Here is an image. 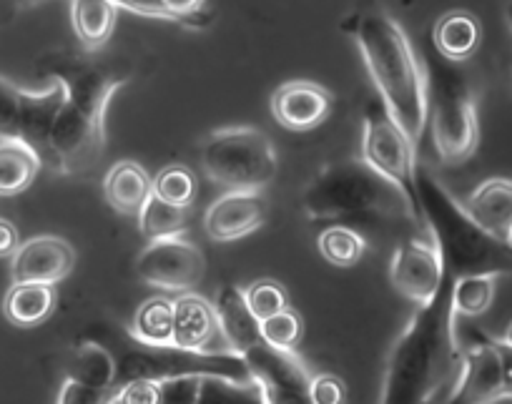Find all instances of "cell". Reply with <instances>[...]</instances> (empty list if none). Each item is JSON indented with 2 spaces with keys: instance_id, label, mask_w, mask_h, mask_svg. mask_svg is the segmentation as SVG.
Returning <instances> with one entry per match:
<instances>
[{
  "instance_id": "1",
  "label": "cell",
  "mask_w": 512,
  "mask_h": 404,
  "mask_svg": "<svg viewBox=\"0 0 512 404\" xmlns=\"http://www.w3.org/2000/svg\"><path fill=\"white\" fill-rule=\"evenodd\" d=\"M452 284L412 314L384 364L377 404H447L462 369V344L452 307Z\"/></svg>"
},
{
  "instance_id": "2",
  "label": "cell",
  "mask_w": 512,
  "mask_h": 404,
  "mask_svg": "<svg viewBox=\"0 0 512 404\" xmlns=\"http://www.w3.org/2000/svg\"><path fill=\"white\" fill-rule=\"evenodd\" d=\"M43 73L61 83L66 98L48 133L43 164L66 176H86L106 156V113L111 98L128 83V73L76 53H56L43 61Z\"/></svg>"
},
{
  "instance_id": "3",
  "label": "cell",
  "mask_w": 512,
  "mask_h": 404,
  "mask_svg": "<svg viewBox=\"0 0 512 404\" xmlns=\"http://www.w3.org/2000/svg\"><path fill=\"white\" fill-rule=\"evenodd\" d=\"M302 209L312 224L377 229L407 224L425 234L405 194L362 159H342L322 166L302 194Z\"/></svg>"
},
{
  "instance_id": "4",
  "label": "cell",
  "mask_w": 512,
  "mask_h": 404,
  "mask_svg": "<svg viewBox=\"0 0 512 404\" xmlns=\"http://www.w3.org/2000/svg\"><path fill=\"white\" fill-rule=\"evenodd\" d=\"M372 76L379 101L402 131L420 144L427 126V86L417 53L405 28L387 11H364L344 23Z\"/></svg>"
},
{
  "instance_id": "5",
  "label": "cell",
  "mask_w": 512,
  "mask_h": 404,
  "mask_svg": "<svg viewBox=\"0 0 512 404\" xmlns=\"http://www.w3.org/2000/svg\"><path fill=\"white\" fill-rule=\"evenodd\" d=\"M417 194H420L425 231L440 251L445 272L452 279L480 277V274L502 277L512 272L510 246L480 229L477 221L467 214L465 204H460L425 166H417Z\"/></svg>"
},
{
  "instance_id": "6",
  "label": "cell",
  "mask_w": 512,
  "mask_h": 404,
  "mask_svg": "<svg viewBox=\"0 0 512 404\" xmlns=\"http://www.w3.org/2000/svg\"><path fill=\"white\" fill-rule=\"evenodd\" d=\"M427 118L432 141L442 164H465L480 146V113L472 78L460 63L442 58L432 48L427 53Z\"/></svg>"
},
{
  "instance_id": "7",
  "label": "cell",
  "mask_w": 512,
  "mask_h": 404,
  "mask_svg": "<svg viewBox=\"0 0 512 404\" xmlns=\"http://www.w3.org/2000/svg\"><path fill=\"white\" fill-rule=\"evenodd\" d=\"M201 169L231 191H262L277 179L279 156L259 128L231 126L211 131L199 149Z\"/></svg>"
},
{
  "instance_id": "8",
  "label": "cell",
  "mask_w": 512,
  "mask_h": 404,
  "mask_svg": "<svg viewBox=\"0 0 512 404\" xmlns=\"http://www.w3.org/2000/svg\"><path fill=\"white\" fill-rule=\"evenodd\" d=\"M379 176L395 184L405 194L412 214L422 221L420 194H417V144L400 128L382 101H369L362 116V156Z\"/></svg>"
},
{
  "instance_id": "9",
  "label": "cell",
  "mask_w": 512,
  "mask_h": 404,
  "mask_svg": "<svg viewBox=\"0 0 512 404\" xmlns=\"http://www.w3.org/2000/svg\"><path fill=\"white\" fill-rule=\"evenodd\" d=\"M61 83L53 81L46 91H26L0 76V141L28 144L46 161L48 133L63 106Z\"/></svg>"
},
{
  "instance_id": "10",
  "label": "cell",
  "mask_w": 512,
  "mask_h": 404,
  "mask_svg": "<svg viewBox=\"0 0 512 404\" xmlns=\"http://www.w3.org/2000/svg\"><path fill=\"white\" fill-rule=\"evenodd\" d=\"M264 404H312L309 384L317 372L297 352H279L259 339L241 352Z\"/></svg>"
},
{
  "instance_id": "11",
  "label": "cell",
  "mask_w": 512,
  "mask_h": 404,
  "mask_svg": "<svg viewBox=\"0 0 512 404\" xmlns=\"http://www.w3.org/2000/svg\"><path fill=\"white\" fill-rule=\"evenodd\" d=\"M136 277L161 292H189L206 274V259L199 246L184 234L149 241L136 256Z\"/></svg>"
},
{
  "instance_id": "12",
  "label": "cell",
  "mask_w": 512,
  "mask_h": 404,
  "mask_svg": "<svg viewBox=\"0 0 512 404\" xmlns=\"http://www.w3.org/2000/svg\"><path fill=\"white\" fill-rule=\"evenodd\" d=\"M116 354L101 337H83L73 349L56 404H116Z\"/></svg>"
},
{
  "instance_id": "13",
  "label": "cell",
  "mask_w": 512,
  "mask_h": 404,
  "mask_svg": "<svg viewBox=\"0 0 512 404\" xmlns=\"http://www.w3.org/2000/svg\"><path fill=\"white\" fill-rule=\"evenodd\" d=\"M445 279V264H442L440 251L432 244L427 231L410 236L395 249L390 264V282L397 294L415 302L417 307L432 302Z\"/></svg>"
},
{
  "instance_id": "14",
  "label": "cell",
  "mask_w": 512,
  "mask_h": 404,
  "mask_svg": "<svg viewBox=\"0 0 512 404\" xmlns=\"http://www.w3.org/2000/svg\"><path fill=\"white\" fill-rule=\"evenodd\" d=\"M269 201L264 191H226L204 214V229L209 239L219 244L244 239L267 224Z\"/></svg>"
},
{
  "instance_id": "15",
  "label": "cell",
  "mask_w": 512,
  "mask_h": 404,
  "mask_svg": "<svg viewBox=\"0 0 512 404\" xmlns=\"http://www.w3.org/2000/svg\"><path fill=\"white\" fill-rule=\"evenodd\" d=\"M76 266V249L61 236H36L13 254V284H48L56 287Z\"/></svg>"
},
{
  "instance_id": "16",
  "label": "cell",
  "mask_w": 512,
  "mask_h": 404,
  "mask_svg": "<svg viewBox=\"0 0 512 404\" xmlns=\"http://www.w3.org/2000/svg\"><path fill=\"white\" fill-rule=\"evenodd\" d=\"M332 106V93L314 81L282 83L272 93V101H269L274 121L287 128V131L297 133L322 126L329 113H332Z\"/></svg>"
},
{
  "instance_id": "17",
  "label": "cell",
  "mask_w": 512,
  "mask_h": 404,
  "mask_svg": "<svg viewBox=\"0 0 512 404\" xmlns=\"http://www.w3.org/2000/svg\"><path fill=\"white\" fill-rule=\"evenodd\" d=\"M219 334L214 304L199 294H181L174 302V347L189 352H211V342Z\"/></svg>"
},
{
  "instance_id": "18",
  "label": "cell",
  "mask_w": 512,
  "mask_h": 404,
  "mask_svg": "<svg viewBox=\"0 0 512 404\" xmlns=\"http://www.w3.org/2000/svg\"><path fill=\"white\" fill-rule=\"evenodd\" d=\"M465 209L480 229L495 239L505 241L507 231L512 229V179H487L467 196Z\"/></svg>"
},
{
  "instance_id": "19",
  "label": "cell",
  "mask_w": 512,
  "mask_h": 404,
  "mask_svg": "<svg viewBox=\"0 0 512 404\" xmlns=\"http://www.w3.org/2000/svg\"><path fill=\"white\" fill-rule=\"evenodd\" d=\"M103 194L118 214L139 216L149 196L154 194V181H151L149 171L136 161H118L103 179Z\"/></svg>"
},
{
  "instance_id": "20",
  "label": "cell",
  "mask_w": 512,
  "mask_h": 404,
  "mask_svg": "<svg viewBox=\"0 0 512 404\" xmlns=\"http://www.w3.org/2000/svg\"><path fill=\"white\" fill-rule=\"evenodd\" d=\"M216 319H219V334L224 337L226 349L241 354L246 347L262 339L259 322L251 317L249 307L244 302V289L234 284H224L216 294Z\"/></svg>"
},
{
  "instance_id": "21",
  "label": "cell",
  "mask_w": 512,
  "mask_h": 404,
  "mask_svg": "<svg viewBox=\"0 0 512 404\" xmlns=\"http://www.w3.org/2000/svg\"><path fill=\"white\" fill-rule=\"evenodd\" d=\"M480 41V21L467 11L445 13L432 31V48L452 63H465L467 58L475 56Z\"/></svg>"
},
{
  "instance_id": "22",
  "label": "cell",
  "mask_w": 512,
  "mask_h": 404,
  "mask_svg": "<svg viewBox=\"0 0 512 404\" xmlns=\"http://www.w3.org/2000/svg\"><path fill=\"white\" fill-rule=\"evenodd\" d=\"M118 8L111 0H71L73 33L86 51H98L113 36Z\"/></svg>"
},
{
  "instance_id": "23",
  "label": "cell",
  "mask_w": 512,
  "mask_h": 404,
  "mask_svg": "<svg viewBox=\"0 0 512 404\" xmlns=\"http://www.w3.org/2000/svg\"><path fill=\"white\" fill-rule=\"evenodd\" d=\"M56 309V289L48 284H13L3 302L8 322L31 329L46 322Z\"/></svg>"
},
{
  "instance_id": "24",
  "label": "cell",
  "mask_w": 512,
  "mask_h": 404,
  "mask_svg": "<svg viewBox=\"0 0 512 404\" xmlns=\"http://www.w3.org/2000/svg\"><path fill=\"white\" fill-rule=\"evenodd\" d=\"M43 161L21 141H0V196H18L36 181Z\"/></svg>"
},
{
  "instance_id": "25",
  "label": "cell",
  "mask_w": 512,
  "mask_h": 404,
  "mask_svg": "<svg viewBox=\"0 0 512 404\" xmlns=\"http://www.w3.org/2000/svg\"><path fill=\"white\" fill-rule=\"evenodd\" d=\"M131 337L149 347H171L174 344V302L166 297H151L136 309Z\"/></svg>"
},
{
  "instance_id": "26",
  "label": "cell",
  "mask_w": 512,
  "mask_h": 404,
  "mask_svg": "<svg viewBox=\"0 0 512 404\" xmlns=\"http://www.w3.org/2000/svg\"><path fill=\"white\" fill-rule=\"evenodd\" d=\"M497 279L492 274H480V277H460L452 284V307L462 319H477L492 307L495 302Z\"/></svg>"
},
{
  "instance_id": "27",
  "label": "cell",
  "mask_w": 512,
  "mask_h": 404,
  "mask_svg": "<svg viewBox=\"0 0 512 404\" xmlns=\"http://www.w3.org/2000/svg\"><path fill=\"white\" fill-rule=\"evenodd\" d=\"M139 229L149 241L169 239V236L184 234L186 226V209H179L174 204H166L156 194L149 196L144 209L139 211Z\"/></svg>"
},
{
  "instance_id": "28",
  "label": "cell",
  "mask_w": 512,
  "mask_h": 404,
  "mask_svg": "<svg viewBox=\"0 0 512 404\" xmlns=\"http://www.w3.org/2000/svg\"><path fill=\"white\" fill-rule=\"evenodd\" d=\"M319 251L329 264L339 266V269H349L357 261H362L364 251H367V241L359 231L347 229V226H329L322 229L317 239Z\"/></svg>"
},
{
  "instance_id": "29",
  "label": "cell",
  "mask_w": 512,
  "mask_h": 404,
  "mask_svg": "<svg viewBox=\"0 0 512 404\" xmlns=\"http://www.w3.org/2000/svg\"><path fill=\"white\" fill-rule=\"evenodd\" d=\"M154 194L164 199L166 204H174L179 209H189L196 199V176L189 166L169 164L159 171L154 181Z\"/></svg>"
},
{
  "instance_id": "30",
  "label": "cell",
  "mask_w": 512,
  "mask_h": 404,
  "mask_svg": "<svg viewBox=\"0 0 512 404\" xmlns=\"http://www.w3.org/2000/svg\"><path fill=\"white\" fill-rule=\"evenodd\" d=\"M259 334H262L264 344H269L272 349H279V352H297L299 342L304 337V322L299 317V312L284 309V312L259 322Z\"/></svg>"
},
{
  "instance_id": "31",
  "label": "cell",
  "mask_w": 512,
  "mask_h": 404,
  "mask_svg": "<svg viewBox=\"0 0 512 404\" xmlns=\"http://www.w3.org/2000/svg\"><path fill=\"white\" fill-rule=\"evenodd\" d=\"M244 302L246 307H249L251 317H254L256 322H264V319L289 309V294L287 289L279 282H274V279H259V282L249 284V287L244 289Z\"/></svg>"
},
{
  "instance_id": "32",
  "label": "cell",
  "mask_w": 512,
  "mask_h": 404,
  "mask_svg": "<svg viewBox=\"0 0 512 404\" xmlns=\"http://www.w3.org/2000/svg\"><path fill=\"white\" fill-rule=\"evenodd\" d=\"M161 6L184 28H206L211 16L204 11L206 0H159Z\"/></svg>"
},
{
  "instance_id": "33",
  "label": "cell",
  "mask_w": 512,
  "mask_h": 404,
  "mask_svg": "<svg viewBox=\"0 0 512 404\" xmlns=\"http://www.w3.org/2000/svg\"><path fill=\"white\" fill-rule=\"evenodd\" d=\"M309 397L312 404H344L347 402V384L337 374H314L309 384Z\"/></svg>"
},
{
  "instance_id": "34",
  "label": "cell",
  "mask_w": 512,
  "mask_h": 404,
  "mask_svg": "<svg viewBox=\"0 0 512 404\" xmlns=\"http://www.w3.org/2000/svg\"><path fill=\"white\" fill-rule=\"evenodd\" d=\"M116 404H164V384L151 382V379L128 382L118 392Z\"/></svg>"
},
{
  "instance_id": "35",
  "label": "cell",
  "mask_w": 512,
  "mask_h": 404,
  "mask_svg": "<svg viewBox=\"0 0 512 404\" xmlns=\"http://www.w3.org/2000/svg\"><path fill=\"white\" fill-rule=\"evenodd\" d=\"M199 379L201 377H186L164 382V404H196Z\"/></svg>"
},
{
  "instance_id": "36",
  "label": "cell",
  "mask_w": 512,
  "mask_h": 404,
  "mask_svg": "<svg viewBox=\"0 0 512 404\" xmlns=\"http://www.w3.org/2000/svg\"><path fill=\"white\" fill-rule=\"evenodd\" d=\"M18 246H21V241H18L16 226L11 221L0 219V256H13Z\"/></svg>"
},
{
  "instance_id": "37",
  "label": "cell",
  "mask_w": 512,
  "mask_h": 404,
  "mask_svg": "<svg viewBox=\"0 0 512 404\" xmlns=\"http://www.w3.org/2000/svg\"><path fill=\"white\" fill-rule=\"evenodd\" d=\"M502 342H505V344H507V347H510V349H512V322H510V324H507V332H505V337H502Z\"/></svg>"
},
{
  "instance_id": "38",
  "label": "cell",
  "mask_w": 512,
  "mask_h": 404,
  "mask_svg": "<svg viewBox=\"0 0 512 404\" xmlns=\"http://www.w3.org/2000/svg\"><path fill=\"white\" fill-rule=\"evenodd\" d=\"M505 21H507V26H510V31H512V0L507 3V8H505Z\"/></svg>"
},
{
  "instance_id": "39",
  "label": "cell",
  "mask_w": 512,
  "mask_h": 404,
  "mask_svg": "<svg viewBox=\"0 0 512 404\" xmlns=\"http://www.w3.org/2000/svg\"><path fill=\"white\" fill-rule=\"evenodd\" d=\"M36 3H41V0H18V6H23V8H31V6H36Z\"/></svg>"
},
{
  "instance_id": "40",
  "label": "cell",
  "mask_w": 512,
  "mask_h": 404,
  "mask_svg": "<svg viewBox=\"0 0 512 404\" xmlns=\"http://www.w3.org/2000/svg\"><path fill=\"white\" fill-rule=\"evenodd\" d=\"M505 244H507V246H510V251H512V229H510V231H507V236H505Z\"/></svg>"
}]
</instances>
